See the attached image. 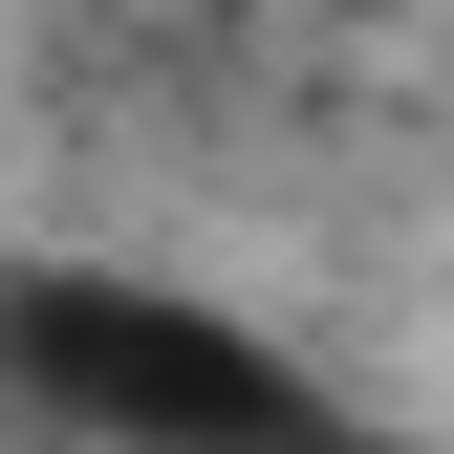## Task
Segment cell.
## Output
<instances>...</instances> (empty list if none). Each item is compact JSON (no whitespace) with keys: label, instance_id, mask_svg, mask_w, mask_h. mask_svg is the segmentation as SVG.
<instances>
[{"label":"cell","instance_id":"1","mask_svg":"<svg viewBox=\"0 0 454 454\" xmlns=\"http://www.w3.org/2000/svg\"><path fill=\"white\" fill-rule=\"evenodd\" d=\"M0 411H43L66 454H368L239 303L130 260H22L0 281Z\"/></svg>","mask_w":454,"mask_h":454}]
</instances>
